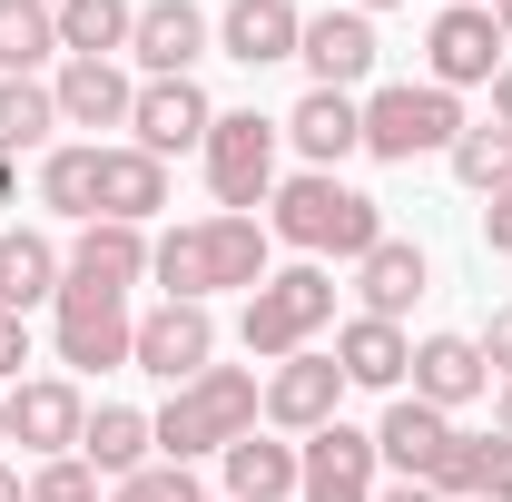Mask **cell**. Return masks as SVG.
Wrapping results in <instances>:
<instances>
[{
    "label": "cell",
    "mask_w": 512,
    "mask_h": 502,
    "mask_svg": "<svg viewBox=\"0 0 512 502\" xmlns=\"http://www.w3.org/2000/svg\"><path fill=\"white\" fill-rule=\"evenodd\" d=\"M266 217H188V227H168V237H148V276L178 296V306H207V296H227V286H266Z\"/></svg>",
    "instance_id": "obj_1"
},
{
    "label": "cell",
    "mask_w": 512,
    "mask_h": 502,
    "mask_svg": "<svg viewBox=\"0 0 512 502\" xmlns=\"http://www.w3.org/2000/svg\"><path fill=\"white\" fill-rule=\"evenodd\" d=\"M266 237H286L296 256H365L384 237V207L365 188H345L335 168H306L266 197Z\"/></svg>",
    "instance_id": "obj_2"
},
{
    "label": "cell",
    "mask_w": 512,
    "mask_h": 502,
    "mask_svg": "<svg viewBox=\"0 0 512 502\" xmlns=\"http://www.w3.org/2000/svg\"><path fill=\"white\" fill-rule=\"evenodd\" d=\"M256 414H266V384L247 365H207L148 414V434H158V463H197V453H227L237 434H256Z\"/></svg>",
    "instance_id": "obj_3"
},
{
    "label": "cell",
    "mask_w": 512,
    "mask_h": 502,
    "mask_svg": "<svg viewBox=\"0 0 512 502\" xmlns=\"http://www.w3.org/2000/svg\"><path fill=\"white\" fill-rule=\"evenodd\" d=\"M463 128H473V119H463V99H453V89H434V79H394V89H375V99H365V158L414 168V158L453 148Z\"/></svg>",
    "instance_id": "obj_4"
},
{
    "label": "cell",
    "mask_w": 512,
    "mask_h": 502,
    "mask_svg": "<svg viewBox=\"0 0 512 502\" xmlns=\"http://www.w3.org/2000/svg\"><path fill=\"white\" fill-rule=\"evenodd\" d=\"M50 345H60V365H69V375H109V365H128V345H138L128 286H99V276H60V296H50Z\"/></svg>",
    "instance_id": "obj_5"
},
{
    "label": "cell",
    "mask_w": 512,
    "mask_h": 502,
    "mask_svg": "<svg viewBox=\"0 0 512 502\" xmlns=\"http://www.w3.org/2000/svg\"><path fill=\"white\" fill-rule=\"evenodd\" d=\"M325 325H335V276L325 266H286V276H266L237 315V335H247V355L266 365H286V355H306Z\"/></svg>",
    "instance_id": "obj_6"
},
{
    "label": "cell",
    "mask_w": 512,
    "mask_h": 502,
    "mask_svg": "<svg viewBox=\"0 0 512 502\" xmlns=\"http://www.w3.org/2000/svg\"><path fill=\"white\" fill-rule=\"evenodd\" d=\"M276 138L286 128L256 119V109H217V128H207V188H217V217H256L266 197H276Z\"/></svg>",
    "instance_id": "obj_7"
},
{
    "label": "cell",
    "mask_w": 512,
    "mask_h": 502,
    "mask_svg": "<svg viewBox=\"0 0 512 502\" xmlns=\"http://www.w3.org/2000/svg\"><path fill=\"white\" fill-rule=\"evenodd\" d=\"M375 473H384L375 434H355L345 414L296 443V502H375Z\"/></svg>",
    "instance_id": "obj_8"
},
{
    "label": "cell",
    "mask_w": 512,
    "mask_h": 502,
    "mask_svg": "<svg viewBox=\"0 0 512 502\" xmlns=\"http://www.w3.org/2000/svg\"><path fill=\"white\" fill-rule=\"evenodd\" d=\"M128 365H138V375H158L168 394H178V384H197L207 365H217V315L168 296L158 315H138V345H128Z\"/></svg>",
    "instance_id": "obj_9"
},
{
    "label": "cell",
    "mask_w": 512,
    "mask_h": 502,
    "mask_svg": "<svg viewBox=\"0 0 512 502\" xmlns=\"http://www.w3.org/2000/svg\"><path fill=\"white\" fill-rule=\"evenodd\" d=\"M79 434H89V394H79V375H20V384H10V443H20V453L60 463V453H79Z\"/></svg>",
    "instance_id": "obj_10"
},
{
    "label": "cell",
    "mask_w": 512,
    "mask_h": 502,
    "mask_svg": "<svg viewBox=\"0 0 512 502\" xmlns=\"http://www.w3.org/2000/svg\"><path fill=\"white\" fill-rule=\"evenodd\" d=\"M207 128H217V99H207L197 79H138L128 148H148V158H188V148H207Z\"/></svg>",
    "instance_id": "obj_11"
},
{
    "label": "cell",
    "mask_w": 512,
    "mask_h": 502,
    "mask_svg": "<svg viewBox=\"0 0 512 502\" xmlns=\"http://www.w3.org/2000/svg\"><path fill=\"white\" fill-rule=\"evenodd\" d=\"M503 30H493V10H434V30H424V79L434 89H493V69H503Z\"/></svg>",
    "instance_id": "obj_12"
},
{
    "label": "cell",
    "mask_w": 512,
    "mask_h": 502,
    "mask_svg": "<svg viewBox=\"0 0 512 502\" xmlns=\"http://www.w3.org/2000/svg\"><path fill=\"white\" fill-rule=\"evenodd\" d=\"M345 394H355V384H345V365L306 345V355H286V365L266 375V424L306 443V434H325V424H335V404H345Z\"/></svg>",
    "instance_id": "obj_13"
},
{
    "label": "cell",
    "mask_w": 512,
    "mask_h": 502,
    "mask_svg": "<svg viewBox=\"0 0 512 502\" xmlns=\"http://www.w3.org/2000/svg\"><path fill=\"white\" fill-rule=\"evenodd\" d=\"M207 40H217V20H207L197 0H138V30H128V60L148 69V79H197V60H207Z\"/></svg>",
    "instance_id": "obj_14"
},
{
    "label": "cell",
    "mask_w": 512,
    "mask_h": 502,
    "mask_svg": "<svg viewBox=\"0 0 512 502\" xmlns=\"http://www.w3.org/2000/svg\"><path fill=\"white\" fill-rule=\"evenodd\" d=\"M375 20L345 0V10H306V40H296V60H306V79L316 89H365L375 79Z\"/></svg>",
    "instance_id": "obj_15"
},
{
    "label": "cell",
    "mask_w": 512,
    "mask_h": 502,
    "mask_svg": "<svg viewBox=\"0 0 512 502\" xmlns=\"http://www.w3.org/2000/svg\"><path fill=\"white\" fill-rule=\"evenodd\" d=\"M375 453L394 463V483H434L444 453H453V414H434L424 394H394L384 424H375Z\"/></svg>",
    "instance_id": "obj_16"
},
{
    "label": "cell",
    "mask_w": 512,
    "mask_h": 502,
    "mask_svg": "<svg viewBox=\"0 0 512 502\" xmlns=\"http://www.w3.org/2000/svg\"><path fill=\"white\" fill-rule=\"evenodd\" d=\"M276 128L306 148V168H345V158L365 148V99H355V89H306Z\"/></svg>",
    "instance_id": "obj_17"
},
{
    "label": "cell",
    "mask_w": 512,
    "mask_h": 502,
    "mask_svg": "<svg viewBox=\"0 0 512 502\" xmlns=\"http://www.w3.org/2000/svg\"><path fill=\"white\" fill-rule=\"evenodd\" d=\"M50 99H60V128H128V109H138V79H128L119 60H60Z\"/></svg>",
    "instance_id": "obj_18"
},
{
    "label": "cell",
    "mask_w": 512,
    "mask_h": 502,
    "mask_svg": "<svg viewBox=\"0 0 512 502\" xmlns=\"http://www.w3.org/2000/svg\"><path fill=\"white\" fill-rule=\"evenodd\" d=\"M296 40H306V10L296 0H227V20H217V50L247 60V69L296 60Z\"/></svg>",
    "instance_id": "obj_19"
},
{
    "label": "cell",
    "mask_w": 512,
    "mask_h": 502,
    "mask_svg": "<svg viewBox=\"0 0 512 502\" xmlns=\"http://www.w3.org/2000/svg\"><path fill=\"white\" fill-rule=\"evenodd\" d=\"M335 365H345V384H365V394H404L414 345H404V325H384V315H345V325H335Z\"/></svg>",
    "instance_id": "obj_20"
},
{
    "label": "cell",
    "mask_w": 512,
    "mask_h": 502,
    "mask_svg": "<svg viewBox=\"0 0 512 502\" xmlns=\"http://www.w3.org/2000/svg\"><path fill=\"white\" fill-rule=\"evenodd\" d=\"M404 394H424L434 414H453V404L493 394V365H483V345H473V335H424V345H414V384H404Z\"/></svg>",
    "instance_id": "obj_21"
},
{
    "label": "cell",
    "mask_w": 512,
    "mask_h": 502,
    "mask_svg": "<svg viewBox=\"0 0 512 502\" xmlns=\"http://www.w3.org/2000/svg\"><path fill=\"white\" fill-rule=\"evenodd\" d=\"M434 286V266H424V247L414 237H375V247L355 256V296H365V315H384V325H404V306Z\"/></svg>",
    "instance_id": "obj_22"
},
{
    "label": "cell",
    "mask_w": 512,
    "mask_h": 502,
    "mask_svg": "<svg viewBox=\"0 0 512 502\" xmlns=\"http://www.w3.org/2000/svg\"><path fill=\"white\" fill-rule=\"evenodd\" d=\"M60 276H69L60 237H40V227H0V306H10V315L50 306V296H60Z\"/></svg>",
    "instance_id": "obj_23"
},
{
    "label": "cell",
    "mask_w": 512,
    "mask_h": 502,
    "mask_svg": "<svg viewBox=\"0 0 512 502\" xmlns=\"http://www.w3.org/2000/svg\"><path fill=\"white\" fill-rule=\"evenodd\" d=\"M434 493L444 502H512V434H453L444 473H434Z\"/></svg>",
    "instance_id": "obj_24"
},
{
    "label": "cell",
    "mask_w": 512,
    "mask_h": 502,
    "mask_svg": "<svg viewBox=\"0 0 512 502\" xmlns=\"http://www.w3.org/2000/svg\"><path fill=\"white\" fill-rule=\"evenodd\" d=\"M158 207H168V158H148V148H99V217L148 227Z\"/></svg>",
    "instance_id": "obj_25"
},
{
    "label": "cell",
    "mask_w": 512,
    "mask_h": 502,
    "mask_svg": "<svg viewBox=\"0 0 512 502\" xmlns=\"http://www.w3.org/2000/svg\"><path fill=\"white\" fill-rule=\"evenodd\" d=\"M79 463H89L99 483H128V473H148V463H158V434H148V414H138V404H99V414H89V434H79Z\"/></svg>",
    "instance_id": "obj_26"
},
{
    "label": "cell",
    "mask_w": 512,
    "mask_h": 502,
    "mask_svg": "<svg viewBox=\"0 0 512 502\" xmlns=\"http://www.w3.org/2000/svg\"><path fill=\"white\" fill-rule=\"evenodd\" d=\"M60 256H69V276H99V286H138V276H148V227L89 217V227H79Z\"/></svg>",
    "instance_id": "obj_27"
},
{
    "label": "cell",
    "mask_w": 512,
    "mask_h": 502,
    "mask_svg": "<svg viewBox=\"0 0 512 502\" xmlns=\"http://www.w3.org/2000/svg\"><path fill=\"white\" fill-rule=\"evenodd\" d=\"M40 207L69 217V227L99 217V138H60V148L40 158Z\"/></svg>",
    "instance_id": "obj_28"
},
{
    "label": "cell",
    "mask_w": 512,
    "mask_h": 502,
    "mask_svg": "<svg viewBox=\"0 0 512 502\" xmlns=\"http://www.w3.org/2000/svg\"><path fill=\"white\" fill-rule=\"evenodd\" d=\"M217 463H227V502H286L296 493V443H276V434H237Z\"/></svg>",
    "instance_id": "obj_29"
},
{
    "label": "cell",
    "mask_w": 512,
    "mask_h": 502,
    "mask_svg": "<svg viewBox=\"0 0 512 502\" xmlns=\"http://www.w3.org/2000/svg\"><path fill=\"white\" fill-rule=\"evenodd\" d=\"M60 60H119L138 30V0H60Z\"/></svg>",
    "instance_id": "obj_30"
},
{
    "label": "cell",
    "mask_w": 512,
    "mask_h": 502,
    "mask_svg": "<svg viewBox=\"0 0 512 502\" xmlns=\"http://www.w3.org/2000/svg\"><path fill=\"white\" fill-rule=\"evenodd\" d=\"M40 60H60V20L40 0H0V79H30Z\"/></svg>",
    "instance_id": "obj_31"
},
{
    "label": "cell",
    "mask_w": 512,
    "mask_h": 502,
    "mask_svg": "<svg viewBox=\"0 0 512 502\" xmlns=\"http://www.w3.org/2000/svg\"><path fill=\"white\" fill-rule=\"evenodd\" d=\"M50 128H60L50 79H0V148H10V158H20V148H50Z\"/></svg>",
    "instance_id": "obj_32"
},
{
    "label": "cell",
    "mask_w": 512,
    "mask_h": 502,
    "mask_svg": "<svg viewBox=\"0 0 512 502\" xmlns=\"http://www.w3.org/2000/svg\"><path fill=\"white\" fill-rule=\"evenodd\" d=\"M444 158H453V178H463L473 197L512 188V128H493V119H483V128H463V138H453Z\"/></svg>",
    "instance_id": "obj_33"
},
{
    "label": "cell",
    "mask_w": 512,
    "mask_h": 502,
    "mask_svg": "<svg viewBox=\"0 0 512 502\" xmlns=\"http://www.w3.org/2000/svg\"><path fill=\"white\" fill-rule=\"evenodd\" d=\"M109 502H207V493H197V473H188V463H148V473L109 483Z\"/></svg>",
    "instance_id": "obj_34"
},
{
    "label": "cell",
    "mask_w": 512,
    "mask_h": 502,
    "mask_svg": "<svg viewBox=\"0 0 512 502\" xmlns=\"http://www.w3.org/2000/svg\"><path fill=\"white\" fill-rule=\"evenodd\" d=\"M30 502H109V493H99V473H89L79 453H60V463L30 473Z\"/></svg>",
    "instance_id": "obj_35"
},
{
    "label": "cell",
    "mask_w": 512,
    "mask_h": 502,
    "mask_svg": "<svg viewBox=\"0 0 512 502\" xmlns=\"http://www.w3.org/2000/svg\"><path fill=\"white\" fill-rule=\"evenodd\" d=\"M20 365H30V315H10V306H0V394L20 384Z\"/></svg>",
    "instance_id": "obj_36"
},
{
    "label": "cell",
    "mask_w": 512,
    "mask_h": 502,
    "mask_svg": "<svg viewBox=\"0 0 512 502\" xmlns=\"http://www.w3.org/2000/svg\"><path fill=\"white\" fill-rule=\"evenodd\" d=\"M473 345H483V365L512 384V306H493V315H483V335H473Z\"/></svg>",
    "instance_id": "obj_37"
},
{
    "label": "cell",
    "mask_w": 512,
    "mask_h": 502,
    "mask_svg": "<svg viewBox=\"0 0 512 502\" xmlns=\"http://www.w3.org/2000/svg\"><path fill=\"white\" fill-rule=\"evenodd\" d=\"M483 247L512 256V188H493V207H483Z\"/></svg>",
    "instance_id": "obj_38"
},
{
    "label": "cell",
    "mask_w": 512,
    "mask_h": 502,
    "mask_svg": "<svg viewBox=\"0 0 512 502\" xmlns=\"http://www.w3.org/2000/svg\"><path fill=\"white\" fill-rule=\"evenodd\" d=\"M375 502H444L434 483H375Z\"/></svg>",
    "instance_id": "obj_39"
},
{
    "label": "cell",
    "mask_w": 512,
    "mask_h": 502,
    "mask_svg": "<svg viewBox=\"0 0 512 502\" xmlns=\"http://www.w3.org/2000/svg\"><path fill=\"white\" fill-rule=\"evenodd\" d=\"M493 128H512V60L493 69Z\"/></svg>",
    "instance_id": "obj_40"
},
{
    "label": "cell",
    "mask_w": 512,
    "mask_h": 502,
    "mask_svg": "<svg viewBox=\"0 0 512 502\" xmlns=\"http://www.w3.org/2000/svg\"><path fill=\"white\" fill-rule=\"evenodd\" d=\"M10 188H20V158H10V148H0V207H10Z\"/></svg>",
    "instance_id": "obj_41"
},
{
    "label": "cell",
    "mask_w": 512,
    "mask_h": 502,
    "mask_svg": "<svg viewBox=\"0 0 512 502\" xmlns=\"http://www.w3.org/2000/svg\"><path fill=\"white\" fill-rule=\"evenodd\" d=\"M0 502H30V483H20V473H10V463H0Z\"/></svg>",
    "instance_id": "obj_42"
},
{
    "label": "cell",
    "mask_w": 512,
    "mask_h": 502,
    "mask_svg": "<svg viewBox=\"0 0 512 502\" xmlns=\"http://www.w3.org/2000/svg\"><path fill=\"white\" fill-rule=\"evenodd\" d=\"M493 424H503V434H512V384H493Z\"/></svg>",
    "instance_id": "obj_43"
},
{
    "label": "cell",
    "mask_w": 512,
    "mask_h": 502,
    "mask_svg": "<svg viewBox=\"0 0 512 502\" xmlns=\"http://www.w3.org/2000/svg\"><path fill=\"white\" fill-rule=\"evenodd\" d=\"M493 30H503V40H512V0H493Z\"/></svg>",
    "instance_id": "obj_44"
},
{
    "label": "cell",
    "mask_w": 512,
    "mask_h": 502,
    "mask_svg": "<svg viewBox=\"0 0 512 502\" xmlns=\"http://www.w3.org/2000/svg\"><path fill=\"white\" fill-rule=\"evenodd\" d=\"M434 10H493V0H434Z\"/></svg>",
    "instance_id": "obj_45"
},
{
    "label": "cell",
    "mask_w": 512,
    "mask_h": 502,
    "mask_svg": "<svg viewBox=\"0 0 512 502\" xmlns=\"http://www.w3.org/2000/svg\"><path fill=\"white\" fill-rule=\"evenodd\" d=\"M355 10H365V20H375V10H394V0H355Z\"/></svg>",
    "instance_id": "obj_46"
},
{
    "label": "cell",
    "mask_w": 512,
    "mask_h": 502,
    "mask_svg": "<svg viewBox=\"0 0 512 502\" xmlns=\"http://www.w3.org/2000/svg\"><path fill=\"white\" fill-rule=\"evenodd\" d=\"M0 443H10V394H0Z\"/></svg>",
    "instance_id": "obj_47"
},
{
    "label": "cell",
    "mask_w": 512,
    "mask_h": 502,
    "mask_svg": "<svg viewBox=\"0 0 512 502\" xmlns=\"http://www.w3.org/2000/svg\"><path fill=\"white\" fill-rule=\"evenodd\" d=\"M40 10H60V0H40Z\"/></svg>",
    "instance_id": "obj_48"
}]
</instances>
